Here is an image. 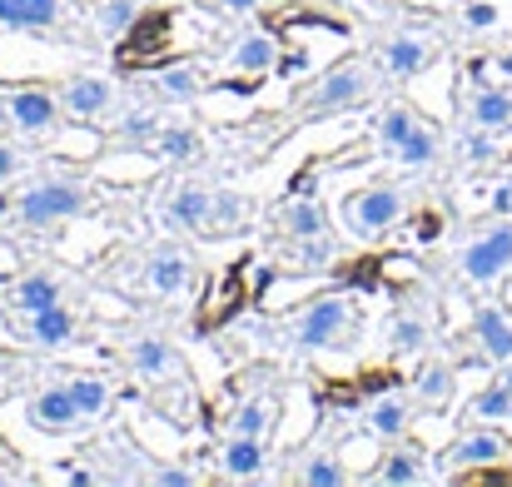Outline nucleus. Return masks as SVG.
<instances>
[{"instance_id": "nucleus-7", "label": "nucleus", "mask_w": 512, "mask_h": 487, "mask_svg": "<svg viewBox=\"0 0 512 487\" xmlns=\"http://www.w3.org/2000/svg\"><path fill=\"white\" fill-rule=\"evenodd\" d=\"M353 324L358 319H353V304L343 294H319L289 319L284 338L294 353H339L353 338Z\"/></svg>"}, {"instance_id": "nucleus-21", "label": "nucleus", "mask_w": 512, "mask_h": 487, "mask_svg": "<svg viewBox=\"0 0 512 487\" xmlns=\"http://www.w3.org/2000/svg\"><path fill=\"white\" fill-rule=\"evenodd\" d=\"M413 418H418V403H413V393H378V398L363 408V423H368V433H373V438H383V443H398V438H408Z\"/></svg>"}, {"instance_id": "nucleus-9", "label": "nucleus", "mask_w": 512, "mask_h": 487, "mask_svg": "<svg viewBox=\"0 0 512 487\" xmlns=\"http://www.w3.org/2000/svg\"><path fill=\"white\" fill-rule=\"evenodd\" d=\"M0 120L15 140H55L70 115L50 85H0Z\"/></svg>"}, {"instance_id": "nucleus-32", "label": "nucleus", "mask_w": 512, "mask_h": 487, "mask_svg": "<svg viewBox=\"0 0 512 487\" xmlns=\"http://www.w3.org/2000/svg\"><path fill=\"white\" fill-rule=\"evenodd\" d=\"M150 150L160 155L165 164H189L199 160V130H189V125H155L150 130Z\"/></svg>"}, {"instance_id": "nucleus-4", "label": "nucleus", "mask_w": 512, "mask_h": 487, "mask_svg": "<svg viewBox=\"0 0 512 487\" xmlns=\"http://www.w3.org/2000/svg\"><path fill=\"white\" fill-rule=\"evenodd\" d=\"M373 145L378 155H388L403 169H433L443 160V130L433 120H423L408 100H388L373 120Z\"/></svg>"}, {"instance_id": "nucleus-33", "label": "nucleus", "mask_w": 512, "mask_h": 487, "mask_svg": "<svg viewBox=\"0 0 512 487\" xmlns=\"http://www.w3.org/2000/svg\"><path fill=\"white\" fill-rule=\"evenodd\" d=\"M135 20H140V0H100L95 5V30L105 40H120Z\"/></svg>"}, {"instance_id": "nucleus-36", "label": "nucleus", "mask_w": 512, "mask_h": 487, "mask_svg": "<svg viewBox=\"0 0 512 487\" xmlns=\"http://www.w3.org/2000/svg\"><path fill=\"white\" fill-rule=\"evenodd\" d=\"M30 169V155L20 150V145H10V140H0V184H10L15 174H25Z\"/></svg>"}, {"instance_id": "nucleus-24", "label": "nucleus", "mask_w": 512, "mask_h": 487, "mask_svg": "<svg viewBox=\"0 0 512 487\" xmlns=\"http://www.w3.org/2000/svg\"><path fill=\"white\" fill-rule=\"evenodd\" d=\"M473 338H478V353L488 363H512V314L498 304H478L473 309Z\"/></svg>"}, {"instance_id": "nucleus-14", "label": "nucleus", "mask_w": 512, "mask_h": 487, "mask_svg": "<svg viewBox=\"0 0 512 487\" xmlns=\"http://www.w3.org/2000/svg\"><path fill=\"white\" fill-rule=\"evenodd\" d=\"M25 423H30L35 433H45V438H75V433L90 428V418L80 413V403L70 398L65 383H55V388H35V393L25 398Z\"/></svg>"}, {"instance_id": "nucleus-38", "label": "nucleus", "mask_w": 512, "mask_h": 487, "mask_svg": "<svg viewBox=\"0 0 512 487\" xmlns=\"http://www.w3.org/2000/svg\"><path fill=\"white\" fill-rule=\"evenodd\" d=\"M15 463H20V453H15V448H10V438L0 433V478H5V468H15Z\"/></svg>"}, {"instance_id": "nucleus-30", "label": "nucleus", "mask_w": 512, "mask_h": 487, "mask_svg": "<svg viewBox=\"0 0 512 487\" xmlns=\"http://www.w3.org/2000/svg\"><path fill=\"white\" fill-rule=\"evenodd\" d=\"M299 487H348L353 483V473L343 468V458L334 448H324V453H309V458H299V468L289 473Z\"/></svg>"}, {"instance_id": "nucleus-12", "label": "nucleus", "mask_w": 512, "mask_h": 487, "mask_svg": "<svg viewBox=\"0 0 512 487\" xmlns=\"http://www.w3.org/2000/svg\"><path fill=\"white\" fill-rule=\"evenodd\" d=\"M433 60H438V45H433V35H423V30H388L378 45H373V65H378V75L383 80H418L423 70H433Z\"/></svg>"}, {"instance_id": "nucleus-35", "label": "nucleus", "mask_w": 512, "mask_h": 487, "mask_svg": "<svg viewBox=\"0 0 512 487\" xmlns=\"http://www.w3.org/2000/svg\"><path fill=\"white\" fill-rule=\"evenodd\" d=\"M458 20H463L468 35H493L503 25V5L498 0H463L458 5Z\"/></svg>"}, {"instance_id": "nucleus-6", "label": "nucleus", "mask_w": 512, "mask_h": 487, "mask_svg": "<svg viewBox=\"0 0 512 487\" xmlns=\"http://www.w3.org/2000/svg\"><path fill=\"white\" fill-rule=\"evenodd\" d=\"M274 234L299 254L304 269L334 259V224H329V204H324L319 194H294V199H284L279 214H274Z\"/></svg>"}, {"instance_id": "nucleus-25", "label": "nucleus", "mask_w": 512, "mask_h": 487, "mask_svg": "<svg viewBox=\"0 0 512 487\" xmlns=\"http://www.w3.org/2000/svg\"><path fill=\"white\" fill-rule=\"evenodd\" d=\"M388 353L393 358H413V353H423L428 343H433V319H428V309H418V304H403L398 314H393V324H388Z\"/></svg>"}, {"instance_id": "nucleus-37", "label": "nucleus", "mask_w": 512, "mask_h": 487, "mask_svg": "<svg viewBox=\"0 0 512 487\" xmlns=\"http://www.w3.org/2000/svg\"><path fill=\"white\" fill-rule=\"evenodd\" d=\"M214 5H219L224 15H259L269 0H214Z\"/></svg>"}, {"instance_id": "nucleus-26", "label": "nucleus", "mask_w": 512, "mask_h": 487, "mask_svg": "<svg viewBox=\"0 0 512 487\" xmlns=\"http://www.w3.org/2000/svg\"><path fill=\"white\" fill-rule=\"evenodd\" d=\"M145 90H150L155 105H194L204 95V75L194 65H165L145 80Z\"/></svg>"}, {"instance_id": "nucleus-1", "label": "nucleus", "mask_w": 512, "mask_h": 487, "mask_svg": "<svg viewBox=\"0 0 512 487\" xmlns=\"http://www.w3.org/2000/svg\"><path fill=\"white\" fill-rule=\"evenodd\" d=\"M100 204V184L90 174H75V169H45V174H30L20 179L5 199H0V219H10L15 229H60L80 214H90Z\"/></svg>"}, {"instance_id": "nucleus-31", "label": "nucleus", "mask_w": 512, "mask_h": 487, "mask_svg": "<svg viewBox=\"0 0 512 487\" xmlns=\"http://www.w3.org/2000/svg\"><path fill=\"white\" fill-rule=\"evenodd\" d=\"M65 388H70V398L80 403V413H85L90 423H100V418L110 413V403H115V388H110V378H100V373H70Z\"/></svg>"}, {"instance_id": "nucleus-10", "label": "nucleus", "mask_w": 512, "mask_h": 487, "mask_svg": "<svg viewBox=\"0 0 512 487\" xmlns=\"http://www.w3.org/2000/svg\"><path fill=\"white\" fill-rule=\"evenodd\" d=\"M508 269H512V219H493L488 229H478L473 239H463V249H458V274H463L473 289L503 284Z\"/></svg>"}, {"instance_id": "nucleus-18", "label": "nucleus", "mask_w": 512, "mask_h": 487, "mask_svg": "<svg viewBox=\"0 0 512 487\" xmlns=\"http://www.w3.org/2000/svg\"><path fill=\"white\" fill-rule=\"evenodd\" d=\"M214 468L224 483H264L269 473V438H244V433H229L214 453Z\"/></svg>"}, {"instance_id": "nucleus-16", "label": "nucleus", "mask_w": 512, "mask_h": 487, "mask_svg": "<svg viewBox=\"0 0 512 487\" xmlns=\"http://www.w3.org/2000/svg\"><path fill=\"white\" fill-rule=\"evenodd\" d=\"M0 30L40 35V40H75L65 0H0Z\"/></svg>"}, {"instance_id": "nucleus-34", "label": "nucleus", "mask_w": 512, "mask_h": 487, "mask_svg": "<svg viewBox=\"0 0 512 487\" xmlns=\"http://www.w3.org/2000/svg\"><path fill=\"white\" fill-rule=\"evenodd\" d=\"M453 150H458V160L468 164V169H483V164H493L498 155H503V150L493 145V130H478V125H468V130L458 135Z\"/></svg>"}, {"instance_id": "nucleus-11", "label": "nucleus", "mask_w": 512, "mask_h": 487, "mask_svg": "<svg viewBox=\"0 0 512 487\" xmlns=\"http://www.w3.org/2000/svg\"><path fill=\"white\" fill-rule=\"evenodd\" d=\"M125 363H130L135 378H145L155 388L189 393V363L179 358V348H174L165 333H130L125 338Z\"/></svg>"}, {"instance_id": "nucleus-2", "label": "nucleus", "mask_w": 512, "mask_h": 487, "mask_svg": "<svg viewBox=\"0 0 512 487\" xmlns=\"http://www.w3.org/2000/svg\"><path fill=\"white\" fill-rule=\"evenodd\" d=\"M378 90H383V75H378L373 55H348L339 65H329L324 75H314V80L294 95V120H299V125L339 120V115L363 110Z\"/></svg>"}, {"instance_id": "nucleus-22", "label": "nucleus", "mask_w": 512, "mask_h": 487, "mask_svg": "<svg viewBox=\"0 0 512 487\" xmlns=\"http://www.w3.org/2000/svg\"><path fill=\"white\" fill-rule=\"evenodd\" d=\"M368 483L418 487V483H433V473H428V458H423V448H413L408 438H398V443H388V453L378 458V468H373V478H368Z\"/></svg>"}, {"instance_id": "nucleus-13", "label": "nucleus", "mask_w": 512, "mask_h": 487, "mask_svg": "<svg viewBox=\"0 0 512 487\" xmlns=\"http://www.w3.org/2000/svg\"><path fill=\"white\" fill-rule=\"evenodd\" d=\"M140 289L145 294H155V299H179V294H189L194 289V254L184 249V244H150L145 254H140Z\"/></svg>"}, {"instance_id": "nucleus-15", "label": "nucleus", "mask_w": 512, "mask_h": 487, "mask_svg": "<svg viewBox=\"0 0 512 487\" xmlns=\"http://www.w3.org/2000/svg\"><path fill=\"white\" fill-rule=\"evenodd\" d=\"M512 458V438L493 423H473L438 463H448L453 473H488V468H503Z\"/></svg>"}, {"instance_id": "nucleus-23", "label": "nucleus", "mask_w": 512, "mask_h": 487, "mask_svg": "<svg viewBox=\"0 0 512 487\" xmlns=\"http://www.w3.org/2000/svg\"><path fill=\"white\" fill-rule=\"evenodd\" d=\"M413 403L423 408V413H443V408H453V398H458V368L453 363H443V358H428L418 373H413Z\"/></svg>"}, {"instance_id": "nucleus-20", "label": "nucleus", "mask_w": 512, "mask_h": 487, "mask_svg": "<svg viewBox=\"0 0 512 487\" xmlns=\"http://www.w3.org/2000/svg\"><path fill=\"white\" fill-rule=\"evenodd\" d=\"M274 65H279V35H274V30H264V25L244 30V35L224 50V70H229V75H244V80L269 75Z\"/></svg>"}, {"instance_id": "nucleus-19", "label": "nucleus", "mask_w": 512, "mask_h": 487, "mask_svg": "<svg viewBox=\"0 0 512 487\" xmlns=\"http://www.w3.org/2000/svg\"><path fill=\"white\" fill-rule=\"evenodd\" d=\"M15 333L30 343V348H70L80 338V314L65 304H50V309H35V314H20Z\"/></svg>"}, {"instance_id": "nucleus-8", "label": "nucleus", "mask_w": 512, "mask_h": 487, "mask_svg": "<svg viewBox=\"0 0 512 487\" xmlns=\"http://www.w3.org/2000/svg\"><path fill=\"white\" fill-rule=\"evenodd\" d=\"M50 90H55L60 110H65L70 120H80V125L105 130V125H115V120L125 115L120 85H115L110 75H100V70H70V75H60Z\"/></svg>"}, {"instance_id": "nucleus-28", "label": "nucleus", "mask_w": 512, "mask_h": 487, "mask_svg": "<svg viewBox=\"0 0 512 487\" xmlns=\"http://www.w3.org/2000/svg\"><path fill=\"white\" fill-rule=\"evenodd\" d=\"M512 418V363H498V378L473 393L468 423H508Z\"/></svg>"}, {"instance_id": "nucleus-27", "label": "nucleus", "mask_w": 512, "mask_h": 487, "mask_svg": "<svg viewBox=\"0 0 512 487\" xmlns=\"http://www.w3.org/2000/svg\"><path fill=\"white\" fill-rule=\"evenodd\" d=\"M468 125L493 130V135L512 130V90H503V85H478L468 95Z\"/></svg>"}, {"instance_id": "nucleus-17", "label": "nucleus", "mask_w": 512, "mask_h": 487, "mask_svg": "<svg viewBox=\"0 0 512 487\" xmlns=\"http://www.w3.org/2000/svg\"><path fill=\"white\" fill-rule=\"evenodd\" d=\"M70 299V284L60 269H25L20 279L5 284V309L20 319V314H35V309H50V304H65Z\"/></svg>"}, {"instance_id": "nucleus-3", "label": "nucleus", "mask_w": 512, "mask_h": 487, "mask_svg": "<svg viewBox=\"0 0 512 487\" xmlns=\"http://www.w3.org/2000/svg\"><path fill=\"white\" fill-rule=\"evenodd\" d=\"M165 214L170 224H179L184 234H199V239H234L249 229L254 219V199L239 194V189H224V184H174L170 199H165Z\"/></svg>"}, {"instance_id": "nucleus-5", "label": "nucleus", "mask_w": 512, "mask_h": 487, "mask_svg": "<svg viewBox=\"0 0 512 487\" xmlns=\"http://www.w3.org/2000/svg\"><path fill=\"white\" fill-rule=\"evenodd\" d=\"M408 204H413L408 184H398V179H373V184L343 194L339 219L358 244H378V239H388V234L408 219Z\"/></svg>"}, {"instance_id": "nucleus-29", "label": "nucleus", "mask_w": 512, "mask_h": 487, "mask_svg": "<svg viewBox=\"0 0 512 487\" xmlns=\"http://www.w3.org/2000/svg\"><path fill=\"white\" fill-rule=\"evenodd\" d=\"M274 423H279V398H274V393H254V398H244V403L234 408L229 433H244V438H269V433H274Z\"/></svg>"}]
</instances>
